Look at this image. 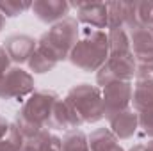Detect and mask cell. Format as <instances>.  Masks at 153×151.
Listing matches in <instances>:
<instances>
[{
	"label": "cell",
	"mask_w": 153,
	"mask_h": 151,
	"mask_svg": "<svg viewBox=\"0 0 153 151\" xmlns=\"http://www.w3.org/2000/svg\"><path fill=\"white\" fill-rule=\"evenodd\" d=\"M59 94L53 91H34L29 100H25L23 107L16 114V128L23 135V139H30L38 135L41 130H48L50 115L53 110V105L57 103Z\"/></svg>",
	"instance_id": "cell-1"
},
{
	"label": "cell",
	"mask_w": 153,
	"mask_h": 151,
	"mask_svg": "<svg viewBox=\"0 0 153 151\" xmlns=\"http://www.w3.org/2000/svg\"><path fill=\"white\" fill-rule=\"evenodd\" d=\"M68 59L75 68L85 73L98 71L109 59V34L105 30L85 27L80 30L78 41Z\"/></svg>",
	"instance_id": "cell-2"
},
{
	"label": "cell",
	"mask_w": 153,
	"mask_h": 151,
	"mask_svg": "<svg viewBox=\"0 0 153 151\" xmlns=\"http://www.w3.org/2000/svg\"><path fill=\"white\" fill-rule=\"evenodd\" d=\"M80 36V27L78 20L73 16H66L64 20L53 23L38 41V46L48 52L57 62L66 61L78 41Z\"/></svg>",
	"instance_id": "cell-3"
},
{
	"label": "cell",
	"mask_w": 153,
	"mask_h": 151,
	"mask_svg": "<svg viewBox=\"0 0 153 151\" xmlns=\"http://www.w3.org/2000/svg\"><path fill=\"white\" fill-rule=\"evenodd\" d=\"M84 123H98L103 119V105H102V89L91 84H78L68 91L64 98Z\"/></svg>",
	"instance_id": "cell-4"
},
{
	"label": "cell",
	"mask_w": 153,
	"mask_h": 151,
	"mask_svg": "<svg viewBox=\"0 0 153 151\" xmlns=\"http://www.w3.org/2000/svg\"><path fill=\"white\" fill-rule=\"evenodd\" d=\"M137 61L134 53H109L105 64L96 71L98 85H107L111 82H130L135 76Z\"/></svg>",
	"instance_id": "cell-5"
},
{
	"label": "cell",
	"mask_w": 153,
	"mask_h": 151,
	"mask_svg": "<svg viewBox=\"0 0 153 151\" xmlns=\"http://www.w3.org/2000/svg\"><path fill=\"white\" fill-rule=\"evenodd\" d=\"M134 85L132 82H111L102 87V105L103 117L111 119L112 115L123 112L132 103Z\"/></svg>",
	"instance_id": "cell-6"
},
{
	"label": "cell",
	"mask_w": 153,
	"mask_h": 151,
	"mask_svg": "<svg viewBox=\"0 0 153 151\" xmlns=\"http://www.w3.org/2000/svg\"><path fill=\"white\" fill-rule=\"evenodd\" d=\"M34 93V78L22 68H9L0 78V98L2 100H22Z\"/></svg>",
	"instance_id": "cell-7"
},
{
	"label": "cell",
	"mask_w": 153,
	"mask_h": 151,
	"mask_svg": "<svg viewBox=\"0 0 153 151\" xmlns=\"http://www.w3.org/2000/svg\"><path fill=\"white\" fill-rule=\"evenodd\" d=\"M76 9V20L91 29H107V2H76L70 4Z\"/></svg>",
	"instance_id": "cell-8"
},
{
	"label": "cell",
	"mask_w": 153,
	"mask_h": 151,
	"mask_svg": "<svg viewBox=\"0 0 153 151\" xmlns=\"http://www.w3.org/2000/svg\"><path fill=\"white\" fill-rule=\"evenodd\" d=\"M130 38V48L139 62H153V29L146 25H137L126 30Z\"/></svg>",
	"instance_id": "cell-9"
},
{
	"label": "cell",
	"mask_w": 153,
	"mask_h": 151,
	"mask_svg": "<svg viewBox=\"0 0 153 151\" xmlns=\"http://www.w3.org/2000/svg\"><path fill=\"white\" fill-rule=\"evenodd\" d=\"M84 124L82 117L76 114V110L66 101V100H57V103L53 105V110L50 115V123H48V130H76Z\"/></svg>",
	"instance_id": "cell-10"
},
{
	"label": "cell",
	"mask_w": 153,
	"mask_h": 151,
	"mask_svg": "<svg viewBox=\"0 0 153 151\" xmlns=\"http://www.w3.org/2000/svg\"><path fill=\"white\" fill-rule=\"evenodd\" d=\"M38 48V41L27 34H14L9 36L4 43V50L9 55V59L16 64H23L29 62V59L32 57V53Z\"/></svg>",
	"instance_id": "cell-11"
},
{
	"label": "cell",
	"mask_w": 153,
	"mask_h": 151,
	"mask_svg": "<svg viewBox=\"0 0 153 151\" xmlns=\"http://www.w3.org/2000/svg\"><path fill=\"white\" fill-rule=\"evenodd\" d=\"M32 13L43 23H57L70 13V4L64 0H38L32 4Z\"/></svg>",
	"instance_id": "cell-12"
},
{
	"label": "cell",
	"mask_w": 153,
	"mask_h": 151,
	"mask_svg": "<svg viewBox=\"0 0 153 151\" xmlns=\"http://www.w3.org/2000/svg\"><path fill=\"white\" fill-rule=\"evenodd\" d=\"M109 124H111V132L116 135L117 141H126V139H132L134 133L137 132L139 128V114L135 112L134 109H126L123 112L116 114L109 119Z\"/></svg>",
	"instance_id": "cell-13"
},
{
	"label": "cell",
	"mask_w": 153,
	"mask_h": 151,
	"mask_svg": "<svg viewBox=\"0 0 153 151\" xmlns=\"http://www.w3.org/2000/svg\"><path fill=\"white\" fill-rule=\"evenodd\" d=\"M87 141H89V150L91 151H125L119 146L116 135L109 128H98V130H94L87 137Z\"/></svg>",
	"instance_id": "cell-14"
},
{
	"label": "cell",
	"mask_w": 153,
	"mask_h": 151,
	"mask_svg": "<svg viewBox=\"0 0 153 151\" xmlns=\"http://www.w3.org/2000/svg\"><path fill=\"white\" fill-rule=\"evenodd\" d=\"M132 107L137 114L153 109V82H139L134 85Z\"/></svg>",
	"instance_id": "cell-15"
},
{
	"label": "cell",
	"mask_w": 153,
	"mask_h": 151,
	"mask_svg": "<svg viewBox=\"0 0 153 151\" xmlns=\"http://www.w3.org/2000/svg\"><path fill=\"white\" fill-rule=\"evenodd\" d=\"M27 64H29V70L34 71V73H46V71H50V70H53L57 66V61L48 52H45L43 48L38 46Z\"/></svg>",
	"instance_id": "cell-16"
},
{
	"label": "cell",
	"mask_w": 153,
	"mask_h": 151,
	"mask_svg": "<svg viewBox=\"0 0 153 151\" xmlns=\"http://www.w3.org/2000/svg\"><path fill=\"white\" fill-rule=\"evenodd\" d=\"M61 141H62V151H91L87 135L78 128L66 132V135Z\"/></svg>",
	"instance_id": "cell-17"
},
{
	"label": "cell",
	"mask_w": 153,
	"mask_h": 151,
	"mask_svg": "<svg viewBox=\"0 0 153 151\" xmlns=\"http://www.w3.org/2000/svg\"><path fill=\"white\" fill-rule=\"evenodd\" d=\"M23 144H25L23 135L20 133L16 124H11L9 133L0 141V151H22Z\"/></svg>",
	"instance_id": "cell-18"
},
{
	"label": "cell",
	"mask_w": 153,
	"mask_h": 151,
	"mask_svg": "<svg viewBox=\"0 0 153 151\" xmlns=\"http://www.w3.org/2000/svg\"><path fill=\"white\" fill-rule=\"evenodd\" d=\"M27 9H32L30 2H18V0H2L0 2V14L4 18H14Z\"/></svg>",
	"instance_id": "cell-19"
},
{
	"label": "cell",
	"mask_w": 153,
	"mask_h": 151,
	"mask_svg": "<svg viewBox=\"0 0 153 151\" xmlns=\"http://www.w3.org/2000/svg\"><path fill=\"white\" fill-rule=\"evenodd\" d=\"M137 18L141 25L153 29V2H137Z\"/></svg>",
	"instance_id": "cell-20"
},
{
	"label": "cell",
	"mask_w": 153,
	"mask_h": 151,
	"mask_svg": "<svg viewBox=\"0 0 153 151\" xmlns=\"http://www.w3.org/2000/svg\"><path fill=\"white\" fill-rule=\"evenodd\" d=\"M48 137H50V132L48 130H41L38 135H34L30 139H25V144H23L22 151H43V146H45Z\"/></svg>",
	"instance_id": "cell-21"
},
{
	"label": "cell",
	"mask_w": 153,
	"mask_h": 151,
	"mask_svg": "<svg viewBox=\"0 0 153 151\" xmlns=\"http://www.w3.org/2000/svg\"><path fill=\"white\" fill-rule=\"evenodd\" d=\"M139 128L143 130L144 135L153 139V109H148L139 114Z\"/></svg>",
	"instance_id": "cell-22"
},
{
	"label": "cell",
	"mask_w": 153,
	"mask_h": 151,
	"mask_svg": "<svg viewBox=\"0 0 153 151\" xmlns=\"http://www.w3.org/2000/svg\"><path fill=\"white\" fill-rule=\"evenodd\" d=\"M135 76L139 82H153V62H139Z\"/></svg>",
	"instance_id": "cell-23"
},
{
	"label": "cell",
	"mask_w": 153,
	"mask_h": 151,
	"mask_svg": "<svg viewBox=\"0 0 153 151\" xmlns=\"http://www.w3.org/2000/svg\"><path fill=\"white\" fill-rule=\"evenodd\" d=\"M43 151H62V141L57 135L50 133V137L46 139V142L43 146Z\"/></svg>",
	"instance_id": "cell-24"
},
{
	"label": "cell",
	"mask_w": 153,
	"mask_h": 151,
	"mask_svg": "<svg viewBox=\"0 0 153 151\" xmlns=\"http://www.w3.org/2000/svg\"><path fill=\"white\" fill-rule=\"evenodd\" d=\"M9 68H11V59H9V55L5 53L4 46H0V78L9 71Z\"/></svg>",
	"instance_id": "cell-25"
},
{
	"label": "cell",
	"mask_w": 153,
	"mask_h": 151,
	"mask_svg": "<svg viewBox=\"0 0 153 151\" xmlns=\"http://www.w3.org/2000/svg\"><path fill=\"white\" fill-rule=\"evenodd\" d=\"M9 128H11V124H9V123H7V121L0 115V141H2V139L9 133Z\"/></svg>",
	"instance_id": "cell-26"
},
{
	"label": "cell",
	"mask_w": 153,
	"mask_h": 151,
	"mask_svg": "<svg viewBox=\"0 0 153 151\" xmlns=\"http://www.w3.org/2000/svg\"><path fill=\"white\" fill-rule=\"evenodd\" d=\"M144 151H153V139H150V141L144 144Z\"/></svg>",
	"instance_id": "cell-27"
},
{
	"label": "cell",
	"mask_w": 153,
	"mask_h": 151,
	"mask_svg": "<svg viewBox=\"0 0 153 151\" xmlns=\"http://www.w3.org/2000/svg\"><path fill=\"white\" fill-rule=\"evenodd\" d=\"M128 151H144V144H135L134 148H130Z\"/></svg>",
	"instance_id": "cell-28"
},
{
	"label": "cell",
	"mask_w": 153,
	"mask_h": 151,
	"mask_svg": "<svg viewBox=\"0 0 153 151\" xmlns=\"http://www.w3.org/2000/svg\"><path fill=\"white\" fill-rule=\"evenodd\" d=\"M4 23H5V18L0 14V30H2V27H4Z\"/></svg>",
	"instance_id": "cell-29"
}]
</instances>
